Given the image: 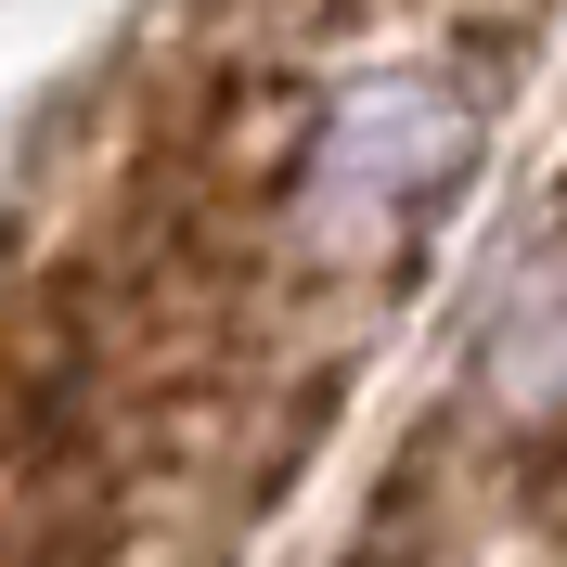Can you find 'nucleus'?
Here are the masks:
<instances>
[{
    "label": "nucleus",
    "mask_w": 567,
    "mask_h": 567,
    "mask_svg": "<svg viewBox=\"0 0 567 567\" xmlns=\"http://www.w3.org/2000/svg\"><path fill=\"white\" fill-rule=\"evenodd\" d=\"M555 0H168L27 246V567L219 555L413 297Z\"/></svg>",
    "instance_id": "obj_1"
},
{
    "label": "nucleus",
    "mask_w": 567,
    "mask_h": 567,
    "mask_svg": "<svg viewBox=\"0 0 567 567\" xmlns=\"http://www.w3.org/2000/svg\"><path fill=\"white\" fill-rule=\"evenodd\" d=\"M361 567H567V181L529 219L425 464L374 503Z\"/></svg>",
    "instance_id": "obj_2"
}]
</instances>
